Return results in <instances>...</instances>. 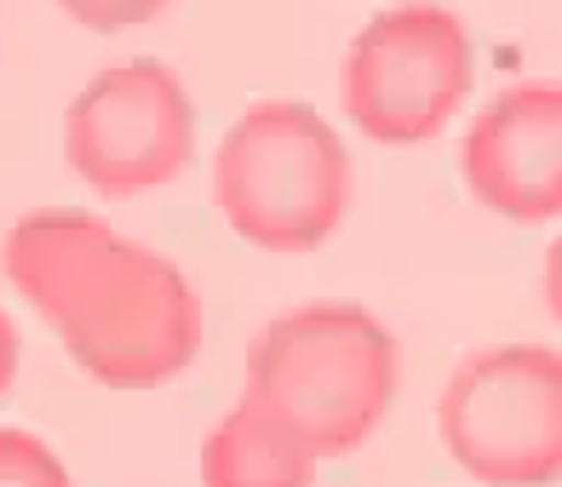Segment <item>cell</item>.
Wrapping results in <instances>:
<instances>
[{"label":"cell","mask_w":562,"mask_h":487,"mask_svg":"<svg viewBox=\"0 0 562 487\" xmlns=\"http://www.w3.org/2000/svg\"><path fill=\"white\" fill-rule=\"evenodd\" d=\"M0 270L58 332L69 362L110 390H156L201 350L190 275L92 213H23L0 241Z\"/></svg>","instance_id":"1"},{"label":"cell","mask_w":562,"mask_h":487,"mask_svg":"<svg viewBox=\"0 0 562 487\" xmlns=\"http://www.w3.org/2000/svg\"><path fill=\"white\" fill-rule=\"evenodd\" d=\"M402 384L396 339L350 298H316L259 327L241 396L288 424L322 465L350 458L385 424Z\"/></svg>","instance_id":"2"},{"label":"cell","mask_w":562,"mask_h":487,"mask_svg":"<svg viewBox=\"0 0 562 487\" xmlns=\"http://www.w3.org/2000/svg\"><path fill=\"white\" fill-rule=\"evenodd\" d=\"M224 224L259 252H311L350 213V149L311 104L259 98L213 156Z\"/></svg>","instance_id":"3"},{"label":"cell","mask_w":562,"mask_h":487,"mask_svg":"<svg viewBox=\"0 0 562 487\" xmlns=\"http://www.w3.org/2000/svg\"><path fill=\"white\" fill-rule=\"evenodd\" d=\"M437 430L448 458L482 487L562 482V350H471L437 396Z\"/></svg>","instance_id":"4"},{"label":"cell","mask_w":562,"mask_h":487,"mask_svg":"<svg viewBox=\"0 0 562 487\" xmlns=\"http://www.w3.org/2000/svg\"><path fill=\"white\" fill-rule=\"evenodd\" d=\"M471 81L476 53L465 18L437 0H402L345 46L339 104L373 144H425L459 115Z\"/></svg>","instance_id":"5"},{"label":"cell","mask_w":562,"mask_h":487,"mask_svg":"<svg viewBox=\"0 0 562 487\" xmlns=\"http://www.w3.org/2000/svg\"><path fill=\"white\" fill-rule=\"evenodd\" d=\"M64 161L104 201H133L195 167V104L161 58H121L75 92Z\"/></svg>","instance_id":"6"},{"label":"cell","mask_w":562,"mask_h":487,"mask_svg":"<svg viewBox=\"0 0 562 487\" xmlns=\"http://www.w3.org/2000/svg\"><path fill=\"white\" fill-rule=\"evenodd\" d=\"M459 178L505 224L562 218V87L517 81L494 92L459 138Z\"/></svg>","instance_id":"7"},{"label":"cell","mask_w":562,"mask_h":487,"mask_svg":"<svg viewBox=\"0 0 562 487\" xmlns=\"http://www.w3.org/2000/svg\"><path fill=\"white\" fill-rule=\"evenodd\" d=\"M322 458L270 407L241 396L201 442V487H311Z\"/></svg>","instance_id":"8"},{"label":"cell","mask_w":562,"mask_h":487,"mask_svg":"<svg viewBox=\"0 0 562 487\" xmlns=\"http://www.w3.org/2000/svg\"><path fill=\"white\" fill-rule=\"evenodd\" d=\"M0 487H75L69 465L35 430L0 424Z\"/></svg>","instance_id":"9"},{"label":"cell","mask_w":562,"mask_h":487,"mask_svg":"<svg viewBox=\"0 0 562 487\" xmlns=\"http://www.w3.org/2000/svg\"><path fill=\"white\" fill-rule=\"evenodd\" d=\"M58 7L92 35H121V30H138V23L161 18L172 0H58Z\"/></svg>","instance_id":"10"},{"label":"cell","mask_w":562,"mask_h":487,"mask_svg":"<svg viewBox=\"0 0 562 487\" xmlns=\"http://www.w3.org/2000/svg\"><path fill=\"white\" fill-rule=\"evenodd\" d=\"M18 355H23V339H18L12 316L0 310V396H7V390H12V378H18Z\"/></svg>","instance_id":"11"},{"label":"cell","mask_w":562,"mask_h":487,"mask_svg":"<svg viewBox=\"0 0 562 487\" xmlns=\"http://www.w3.org/2000/svg\"><path fill=\"white\" fill-rule=\"evenodd\" d=\"M540 287H546V310H551V321L562 327V236L546 247V281H540Z\"/></svg>","instance_id":"12"}]
</instances>
